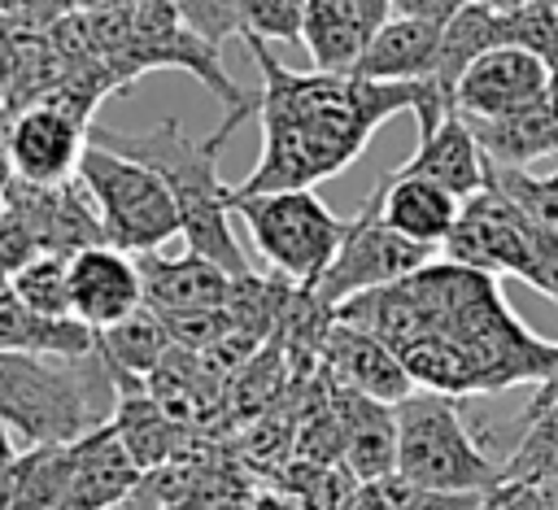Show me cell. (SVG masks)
<instances>
[{"mask_svg":"<svg viewBox=\"0 0 558 510\" xmlns=\"http://www.w3.org/2000/svg\"><path fill=\"white\" fill-rule=\"evenodd\" d=\"M244 48L262 70V87H257L262 157L248 170V179L231 187L235 196L296 192L349 170L371 144V135L401 109L414 113L418 135H432L453 113L449 96L432 78L375 83V78L323 74V70L296 74L270 57L266 39L244 35Z\"/></svg>","mask_w":558,"mask_h":510,"instance_id":"6da1fadb","label":"cell"},{"mask_svg":"<svg viewBox=\"0 0 558 510\" xmlns=\"http://www.w3.org/2000/svg\"><path fill=\"white\" fill-rule=\"evenodd\" d=\"M240 122H248V118L244 113H222V122L205 139H192L179 118H161L148 131H109V126H92L87 131L105 148H113L122 157H135L148 170H157L161 183L174 196L179 235L187 240V248L201 253V257H209V262H218L235 279L240 275H253V266H248V257L235 244L231 222H227V214H231V187L218 174V153H222L227 135Z\"/></svg>","mask_w":558,"mask_h":510,"instance_id":"7a4b0ae2","label":"cell"},{"mask_svg":"<svg viewBox=\"0 0 558 510\" xmlns=\"http://www.w3.org/2000/svg\"><path fill=\"white\" fill-rule=\"evenodd\" d=\"M122 379L100 344L78 357L0 353V418L22 445H74L118 410Z\"/></svg>","mask_w":558,"mask_h":510,"instance_id":"3957f363","label":"cell"},{"mask_svg":"<svg viewBox=\"0 0 558 510\" xmlns=\"http://www.w3.org/2000/svg\"><path fill=\"white\" fill-rule=\"evenodd\" d=\"M392 410H397V475L440 493H475V497H484L506 479L501 466L462 423L458 397L414 388Z\"/></svg>","mask_w":558,"mask_h":510,"instance_id":"277c9868","label":"cell"},{"mask_svg":"<svg viewBox=\"0 0 558 510\" xmlns=\"http://www.w3.org/2000/svg\"><path fill=\"white\" fill-rule=\"evenodd\" d=\"M78 183L92 196L105 244L140 257V253L161 248L170 235H179V209H174V196L161 183V174L135 157L105 148L92 135L78 157Z\"/></svg>","mask_w":558,"mask_h":510,"instance_id":"5b68a950","label":"cell"},{"mask_svg":"<svg viewBox=\"0 0 558 510\" xmlns=\"http://www.w3.org/2000/svg\"><path fill=\"white\" fill-rule=\"evenodd\" d=\"M231 214H240V222L248 227V235H253L257 253L270 262V270L283 275L288 283H296L301 292H314V283L331 266L340 235L349 227V218L331 214L314 196V187L253 192V196L231 192Z\"/></svg>","mask_w":558,"mask_h":510,"instance_id":"8992f818","label":"cell"},{"mask_svg":"<svg viewBox=\"0 0 558 510\" xmlns=\"http://www.w3.org/2000/svg\"><path fill=\"white\" fill-rule=\"evenodd\" d=\"M432 253H436V248H423V244L397 235V231L379 218V196H375V187H371V196H366L362 209L349 218V227H344V235H340V248H336L331 266L323 270V279L314 283L310 296H314L327 314H336L349 296L414 275L418 266L432 262Z\"/></svg>","mask_w":558,"mask_h":510,"instance_id":"52a82bcc","label":"cell"},{"mask_svg":"<svg viewBox=\"0 0 558 510\" xmlns=\"http://www.w3.org/2000/svg\"><path fill=\"white\" fill-rule=\"evenodd\" d=\"M449 262L484 270V275H523L536 283L541 253H545V227H536L514 201H506L497 187H484L462 201V214L445 240Z\"/></svg>","mask_w":558,"mask_h":510,"instance_id":"ba28073f","label":"cell"},{"mask_svg":"<svg viewBox=\"0 0 558 510\" xmlns=\"http://www.w3.org/2000/svg\"><path fill=\"white\" fill-rule=\"evenodd\" d=\"M4 205L31 227V235L39 240V253L74 257L87 244H105L100 218H96L92 196L78 183V174L65 179V183H22V179H13L4 187Z\"/></svg>","mask_w":558,"mask_h":510,"instance_id":"9c48e42d","label":"cell"},{"mask_svg":"<svg viewBox=\"0 0 558 510\" xmlns=\"http://www.w3.org/2000/svg\"><path fill=\"white\" fill-rule=\"evenodd\" d=\"M70 305L92 331H105L144 305V279L135 253L113 244H87L70 257Z\"/></svg>","mask_w":558,"mask_h":510,"instance_id":"30bf717a","label":"cell"},{"mask_svg":"<svg viewBox=\"0 0 558 510\" xmlns=\"http://www.w3.org/2000/svg\"><path fill=\"white\" fill-rule=\"evenodd\" d=\"M549 65L523 48H488L453 87V109L462 118H510L541 100Z\"/></svg>","mask_w":558,"mask_h":510,"instance_id":"8fae6325","label":"cell"},{"mask_svg":"<svg viewBox=\"0 0 558 510\" xmlns=\"http://www.w3.org/2000/svg\"><path fill=\"white\" fill-rule=\"evenodd\" d=\"M87 131L65 109L39 100L26 105L13 118V179L22 183H65L78 174V157L87 144Z\"/></svg>","mask_w":558,"mask_h":510,"instance_id":"7c38bea8","label":"cell"},{"mask_svg":"<svg viewBox=\"0 0 558 510\" xmlns=\"http://www.w3.org/2000/svg\"><path fill=\"white\" fill-rule=\"evenodd\" d=\"M327 405L340 423V445H344V466L357 484H375L397 471V410L388 401H375L340 379L327 388Z\"/></svg>","mask_w":558,"mask_h":510,"instance_id":"4fadbf2b","label":"cell"},{"mask_svg":"<svg viewBox=\"0 0 558 510\" xmlns=\"http://www.w3.org/2000/svg\"><path fill=\"white\" fill-rule=\"evenodd\" d=\"M323 362L331 371V379L375 397V401H405L414 392V379L401 362V353L392 344H384L379 336L353 327V323H340L331 318L327 323V336H323Z\"/></svg>","mask_w":558,"mask_h":510,"instance_id":"5bb4252c","label":"cell"},{"mask_svg":"<svg viewBox=\"0 0 558 510\" xmlns=\"http://www.w3.org/2000/svg\"><path fill=\"white\" fill-rule=\"evenodd\" d=\"M375 196H379V218L397 235H405L423 248L445 244L462 214V201L449 187H440L423 174H405V170H388L375 183Z\"/></svg>","mask_w":558,"mask_h":510,"instance_id":"9a60e30c","label":"cell"},{"mask_svg":"<svg viewBox=\"0 0 558 510\" xmlns=\"http://www.w3.org/2000/svg\"><path fill=\"white\" fill-rule=\"evenodd\" d=\"M140 279H144V305H153L157 314H179V309H222L231 296L235 275H227L218 262L201 257V253H183V257H157V253H140Z\"/></svg>","mask_w":558,"mask_h":510,"instance_id":"2e32d148","label":"cell"},{"mask_svg":"<svg viewBox=\"0 0 558 510\" xmlns=\"http://www.w3.org/2000/svg\"><path fill=\"white\" fill-rule=\"evenodd\" d=\"M70 449H74V471H70L65 510H105L113 501H126L144 479L140 462L131 458V449L122 445L113 423L87 432Z\"/></svg>","mask_w":558,"mask_h":510,"instance_id":"e0dca14e","label":"cell"},{"mask_svg":"<svg viewBox=\"0 0 558 510\" xmlns=\"http://www.w3.org/2000/svg\"><path fill=\"white\" fill-rule=\"evenodd\" d=\"M397 170L423 174V179L449 187L458 201H466V196L488 187V157H484L480 139L471 135V126H466V118L458 109L432 135H418L410 161H401Z\"/></svg>","mask_w":558,"mask_h":510,"instance_id":"ac0fdd59","label":"cell"},{"mask_svg":"<svg viewBox=\"0 0 558 510\" xmlns=\"http://www.w3.org/2000/svg\"><path fill=\"white\" fill-rule=\"evenodd\" d=\"M436 48H440V26H436V22H418V17L388 13V17L371 31V44H366V52L357 57V65H353L349 74L375 78V83H414V78H432Z\"/></svg>","mask_w":558,"mask_h":510,"instance_id":"d6986e66","label":"cell"},{"mask_svg":"<svg viewBox=\"0 0 558 510\" xmlns=\"http://www.w3.org/2000/svg\"><path fill=\"white\" fill-rule=\"evenodd\" d=\"M375 22L357 0H310L301 17V48L323 74H349L371 44Z\"/></svg>","mask_w":558,"mask_h":510,"instance_id":"ffe728a7","label":"cell"},{"mask_svg":"<svg viewBox=\"0 0 558 510\" xmlns=\"http://www.w3.org/2000/svg\"><path fill=\"white\" fill-rule=\"evenodd\" d=\"M70 471V445H26L17 462L0 471V510H65Z\"/></svg>","mask_w":558,"mask_h":510,"instance_id":"44dd1931","label":"cell"},{"mask_svg":"<svg viewBox=\"0 0 558 510\" xmlns=\"http://www.w3.org/2000/svg\"><path fill=\"white\" fill-rule=\"evenodd\" d=\"M96 344L105 353V362L113 366V375L122 379V388H144L148 375L170 357L174 340L166 318L153 305H140L135 314H126L122 323L96 331Z\"/></svg>","mask_w":558,"mask_h":510,"instance_id":"7402d4cb","label":"cell"},{"mask_svg":"<svg viewBox=\"0 0 558 510\" xmlns=\"http://www.w3.org/2000/svg\"><path fill=\"white\" fill-rule=\"evenodd\" d=\"M96 349V331L78 318H48L22 305L9 288H0V353H44V357H78Z\"/></svg>","mask_w":558,"mask_h":510,"instance_id":"603a6c76","label":"cell"},{"mask_svg":"<svg viewBox=\"0 0 558 510\" xmlns=\"http://www.w3.org/2000/svg\"><path fill=\"white\" fill-rule=\"evenodd\" d=\"M109 423L131 449V458L140 462V471H157L179 453V423L148 388H122Z\"/></svg>","mask_w":558,"mask_h":510,"instance_id":"cb8c5ba5","label":"cell"},{"mask_svg":"<svg viewBox=\"0 0 558 510\" xmlns=\"http://www.w3.org/2000/svg\"><path fill=\"white\" fill-rule=\"evenodd\" d=\"M488 48H497V13L484 9L480 0H471L462 13H453V17L440 26V48H436L432 83L449 96V105H453L458 78H462Z\"/></svg>","mask_w":558,"mask_h":510,"instance_id":"d4e9b609","label":"cell"},{"mask_svg":"<svg viewBox=\"0 0 558 510\" xmlns=\"http://www.w3.org/2000/svg\"><path fill=\"white\" fill-rule=\"evenodd\" d=\"M9 292L31 305L35 314H48V318H74V305H70V257L61 253H39L31 257L13 279H9Z\"/></svg>","mask_w":558,"mask_h":510,"instance_id":"484cf974","label":"cell"},{"mask_svg":"<svg viewBox=\"0 0 558 510\" xmlns=\"http://www.w3.org/2000/svg\"><path fill=\"white\" fill-rule=\"evenodd\" d=\"M497 48H523L545 65H558V9L549 0H532L523 9L497 13Z\"/></svg>","mask_w":558,"mask_h":510,"instance_id":"4316f807","label":"cell"},{"mask_svg":"<svg viewBox=\"0 0 558 510\" xmlns=\"http://www.w3.org/2000/svg\"><path fill=\"white\" fill-rule=\"evenodd\" d=\"M235 4H240L244 35L296 44V39H301V17H305V4H310V0H235ZM244 35H240V39H244Z\"/></svg>","mask_w":558,"mask_h":510,"instance_id":"83f0119b","label":"cell"},{"mask_svg":"<svg viewBox=\"0 0 558 510\" xmlns=\"http://www.w3.org/2000/svg\"><path fill=\"white\" fill-rule=\"evenodd\" d=\"M471 0H392V13L401 17H418V22H436L445 26L453 13H462Z\"/></svg>","mask_w":558,"mask_h":510,"instance_id":"f1b7e54d","label":"cell"},{"mask_svg":"<svg viewBox=\"0 0 558 510\" xmlns=\"http://www.w3.org/2000/svg\"><path fill=\"white\" fill-rule=\"evenodd\" d=\"M13 118H17V113L0 100V192L13 183V144H9V139H13Z\"/></svg>","mask_w":558,"mask_h":510,"instance_id":"f546056e","label":"cell"},{"mask_svg":"<svg viewBox=\"0 0 558 510\" xmlns=\"http://www.w3.org/2000/svg\"><path fill=\"white\" fill-rule=\"evenodd\" d=\"M558 405V362H554V371L541 379V392H536V401H532V414L527 418H541V414H549Z\"/></svg>","mask_w":558,"mask_h":510,"instance_id":"4dcf8cb0","label":"cell"},{"mask_svg":"<svg viewBox=\"0 0 558 510\" xmlns=\"http://www.w3.org/2000/svg\"><path fill=\"white\" fill-rule=\"evenodd\" d=\"M13 35H17V26H9V22L0 17V96H4L9 74H13Z\"/></svg>","mask_w":558,"mask_h":510,"instance_id":"1f68e13d","label":"cell"},{"mask_svg":"<svg viewBox=\"0 0 558 510\" xmlns=\"http://www.w3.org/2000/svg\"><path fill=\"white\" fill-rule=\"evenodd\" d=\"M22 449H26V445L17 440V432H13V427H9L4 418H0V471H4V466H13Z\"/></svg>","mask_w":558,"mask_h":510,"instance_id":"d6a6232c","label":"cell"},{"mask_svg":"<svg viewBox=\"0 0 558 510\" xmlns=\"http://www.w3.org/2000/svg\"><path fill=\"white\" fill-rule=\"evenodd\" d=\"M105 510H166L148 488H144V479H140V488L126 497V501H113V506H105Z\"/></svg>","mask_w":558,"mask_h":510,"instance_id":"836d02e7","label":"cell"},{"mask_svg":"<svg viewBox=\"0 0 558 510\" xmlns=\"http://www.w3.org/2000/svg\"><path fill=\"white\" fill-rule=\"evenodd\" d=\"M357 4L366 9V17H371L375 26H379V22H384V17L392 13V0H357Z\"/></svg>","mask_w":558,"mask_h":510,"instance_id":"e575fe53","label":"cell"},{"mask_svg":"<svg viewBox=\"0 0 558 510\" xmlns=\"http://www.w3.org/2000/svg\"><path fill=\"white\" fill-rule=\"evenodd\" d=\"M336 510H371V501H366V493H362V484H357V488H353V493H349V497H344V501H340Z\"/></svg>","mask_w":558,"mask_h":510,"instance_id":"d590c367","label":"cell"},{"mask_svg":"<svg viewBox=\"0 0 558 510\" xmlns=\"http://www.w3.org/2000/svg\"><path fill=\"white\" fill-rule=\"evenodd\" d=\"M484 9H493V13H510V9H523V4H532V0H480Z\"/></svg>","mask_w":558,"mask_h":510,"instance_id":"8d00e7d4","label":"cell"},{"mask_svg":"<svg viewBox=\"0 0 558 510\" xmlns=\"http://www.w3.org/2000/svg\"><path fill=\"white\" fill-rule=\"evenodd\" d=\"M105 4H113V0H74V9H83V13L87 9H105Z\"/></svg>","mask_w":558,"mask_h":510,"instance_id":"74e56055","label":"cell"},{"mask_svg":"<svg viewBox=\"0 0 558 510\" xmlns=\"http://www.w3.org/2000/svg\"><path fill=\"white\" fill-rule=\"evenodd\" d=\"M549 4H554V9H558V0H549Z\"/></svg>","mask_w":558,"mask_h":510,"instance_id":"f35d334b","label":"cell"}]
</instances>
